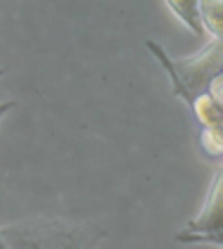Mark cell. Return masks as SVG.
Segmentation results:
<instances>
[{"instance_id":"obj_1","label":"cell","mask_w":223,"mask_h":249,"mask_svg":"<svg viewBox=\"0 0 223 249\" xmlns=\"http://www.w3.org/2000/svg\"><path fill=\"white\" fill-rule=\"evenodd\" d=\"M148 50L154 55V59L164 67L168 81L173 86V95L181 97L190 107L197 126H221L223 124V102L214 100L206 93L211 78L221 74L223 69V40L211 38L204 48L190 57H168L167 50L148 40Z\"/></svg>"},{"instance_id":"obj_6","label":"cell","mask_w":223,"mask_h":249,"mask_svg":"<svg viewBox=\"0 0 223 249\" xmlns=\"http://www.w3.org/2000/svg\"><path fill=\"white\" fill-rule=\"evenodd\" d=\"M200 135V147L204 150L209 159L221 161L223 154V126H197Z\"/></svg>"},{"instance_id":"obj_8","label":"cell","mask_w":223,"mask_h":249,"mask_svg":"<svg viewBox=\"0 0 223 249\" xmlns=\"http://www.w3.org/2000/svg\"><path fill=\"white\" fill-rule=\"evenodd\" d=\"M7 71H10V67H0V76H5Z\"/></svg>"},{"instance_id":"obj_9","label":"cell","mask_w":223,"mask_h":249,"mask_svg":"<svg viewBox=\"0 0 223 249\" xmlns=\"http://www.w3.org/2000/svg\"><path fill=\"white\" fill-rule=\"evenodd\" d=\"M0 249H5V240H2V230H0Z\"/></svg>"},{"instance_id":"obj_5","label":"cell","mask_w":223,"mask_h":249,"mask_svg":"<svg viewBox=\"0 0 223 249\" xmlns=\"http://www.w3.org/2000/svg\"><path fill=\"white\" fill-rule=\"evenodd\" d=\"M167 5L195 36H204V29H202V21H200V12H197V0H167Z\"/></svg>"},{"instance_id":"obj_3","label":"cell","mask_w":223,"mask_h":249,"mask_svg":"<svg viewBox=\"0 0 223 249\" xmlns=\"http://www.w3.org/2000/svg\"><path fill=\"white\" fill-rule=\"evenodd\" d=\"M223 173L221 166L216 169V176L209 185L204 204L195 221H190L186 232L178 235V240H216L221 245L223 237Z\"/></svg>"},{"instance_id":"obj_2","label":"cell","mask_w":223,"mask_h":249,"mask_svg":"<svg viewBox=\"0 0 223 249\" xmlns=\"http://www.w3.org/2000/svg\"><path fill=\"white\" fill-rule=\"evenodd\" d=\"M2 230L5 247H76L83 232L64 221H31Z\"/></svg>"},{"instance_id":"obj_7","label":"cell","mask_w":223,"mask_h":249,"mask_svg":"<svg viewBox=\"0 0 223 249\" xmlns=\"http://www.w3.org/2000/svg\"><path fill=\"white\" fill-rule=\"evenodd\" d=\"M15 105H17V102H0V121H2V116L7 114V112L15 109Z\"/></svg>"},{"instance_id":"obj_4","label":"cell","mask_w":223,"mask_h":249,"mask_svg":"<svg viewBox=\"0 0 223 249\" xmlns=\"http://www.w3.org/2000/svg\"><path fill=\"white\" fill-rule=\"evenodd\" d=\"M197 12L200 21L206 34H211V38H221L223 36V0H197Z\"/></svg>"}]
</instances>
